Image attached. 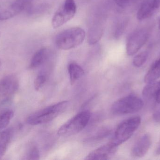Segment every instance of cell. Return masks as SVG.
I'll list each match as a JSON object with an SVG mask.
<instances>
[{"label":"cell","mask_w":160,"mask_h":160,"mask_svg":"<svg viewBox=\"0 0 160 160\" xmlns=\"http://www.w3.org/2000/svg\"><path fill=\"white\" fill-rule=\"evenodd\" d=\"M1 62L0 61V67H1Z\"/></svg>","instance_id":"29"},{"label":"cell","mask_w":160,"mask_h":160,"mask_svg":"<svg viewBox=\"0 0 160 160\" xmlns=\"http://www.w3.org/2000/svg\"><path fill=\"white\" fill-rule=\"evenodd\" d=\"M160 78V57L153 63L144 77L146 83L156 81Z\"/></svg>","instance_id":"17"},{"label":"cell","mask_w":160,"mask_h":160,"mask_svg":"<svg viewBox=\"0 0 160 160\" xmlns=\"http://www.w3.org/2000/svg\"><path fill=\"white\" fill-rule=\"evenodd\" d=\"M68 71L70 83L72 85H74L77 80H79L84 74L83 69L79 65L75 62H72L68 65Z\"/></svg>","instance_id":"18"},{"label":"cell","mask_w":160,"mask_h":160,"mask_svg":"<svg viewBox=\"0 0 160 160\" xmlns=\"http://www.w3.org/2000/svg\"><path fill=\"white\" fill-rule=\"evenodd\" d=\"M103 34L102 25L95 23L91 25L88 33V41L90 45H94L99 41Z\"/></svg>","instance_id":"15"},{"label":"cell","mask_w":160,"mask_h":160,"mask_svg":"<svg viewBox=\"0 0 160 160\" xmlns=\"http://www.w3.org/2000/svg\"><path fill=\"white\" fill-rule=\"evenodd\" d=\"M46 81V78L44 75H39L34 80V88L36 91H39L43 87Z\"/></svg>","instance_id":"24"},{"label":"cell","mask_w":160,"mask_h":160,"mask_svg":"<svg viewBox=\"0 0 160 160\" xmlns=\"http://www.w3.org/2000/svg\"><path fill=\"white\" fill-rule=\"evenodd\" d=\"M160 10V0H144L140 5L137 18L142 21L151 18Z\"/></svg>","instance_id":"9"},{"label":"cell","mask_w":160,"mask_h":160,"mask_svg":"<svg viewBox=\"0 0 160 160\" xmlns=\"http://www.w3.org/2000/svg\"><path fill=\"white\" fill-rule=\"evenodd\" d=\"M49 54V50L47 48H42L38 50L31 59L29 65L30 69H34L43 65L48 58Z\"/></svg>","instance_id":"13"},{"label":"cell","mask_w":160,"mask_h":160,"mask_svg":"<svg viewBox=\"0 0 160 160\" xmlns=\"http://www.w3.org/2000/svg\"><path fill=\"white\" fill-rule=\"evenodd\" d=\"M150 30L142 27L133 31L128 38L126 44V51L129 56L137 53L145 45L150 35Z\"/></svg>","instance_id":"7"},{"label":"cell","mask_w":160,"mask_h":160,"mask_svg":"<svg viewBox=\"0 0 160 160\" xmlns=\"http://www.w3.org/2000/svg\"><path fill=\"white\" fill-rule=\"evenodd\" d=\"M148 55V53L146 51L142 52L137 54L133 58V65L138 68L142 66L146 62Z\"/></svg>","instance_id":"21"},{"label":"cell","mask_w":160,"mask_h":160,"mask_svg":"<svg viewBox=\"0 0 160 160\" xmlns=\"http://www.w3.org/2000/svg\"><path fill=\"white\" fill-rule=\"evenodd\" d=\"M141 121V117L139 116L130 117L122 121L118 126L113 137L110 142L118 147L128 141L140 126Z\"/></svg>","instance_id":"3"},{"label":"cell","mask_w":160,"mask_h":160,"mask_svg":"<svg viewBox=\"0 0 160 160\" xmlns=\"http://www.w3.org/2000/svg\"><path fill=\"white\" fill-rule=\"evenodd\" d=\"M156 101L158 103H160V88L158 93V95H157V99H156Z\"/></svg>","instance_id":"26"},{"label":"cell","mask_w":160,"mask_h":160,"mask_svg":"<svg viewBox=\"0 0 160 160\" xmlns=\"http://www.w3.org/2000/svg\"><path fill=\"white\" fill-rule=\"evenodd\" d=\"M128 21L126 20L122 21L118 23L115 34V36L116 38L120 37L121 35L124 33V31L128 26Z\"/></svg>","instance_id":"23"},{"label":"cell","mask_w":160,"mask_h":160,"mask_svg":"<svg viewBox=\"0 0 160 160\" xmlns=\"http://www.w3.org/2000/svg\"><path fill=\"white\" fill-rule=\"evenodd\" d=\"M77 10V5L74 0H65L52 17V27L57 29L68 22L74 18Z\"/></svg>","instance_id":"6"},{"label":"cell","mask_w":160,"mask_h":160,"mask_svg":"<svg viewBox=\"0 0 160 160\" xmlns=\"http://www.w3.org/2000/svg\"><path fill=\"white\" fill-rule=\"evenodd\" d=\"M32 0H15L0 5V20H5L31 7Z\"/></svg>","instance_id":"8"},{"label":"cell","mask_w":160,"mask_h":160,"mask_svg":"<svg viewBox=\"0 0 160 160\" xmlns=\"http://www.w3.org/2000/svg\"><path fill=\"white\" fill-rule=\"evenodd\" d=\"M13 116L14 112L10 109H4L0 111V131L7 127Z\"/></svg>","instance_id":"19"},{"label":"cell","mask_w":160,"mask_h":160,"mask_svg":"<svg viewBox=\"0 0 160 160\" xmlns=\"http://www.w3.org/2000/svg\"><path fill=\"white\" fill-rule=\"evenodd\" d=\"M158 26L159 28L160 29V17L159 18V20Z\"/></svg>","instance_id":"28"},{"label":"cell","mask_w":160,"mask_h":160,"mask_svg":"<svg viewBox=\"0 0 160 160\" xmlns=\"http://www.w3.org/2000/svg\"><path fill=\"white\" fill-rule=\"evenodd\" d=\"M19 81L18 77L13 74H9L0 80V97L10 96L18 91Z\"/></svg>","instance_id":"10"},{"label":"cell","mask_w":160,"mask_h":160,"mask_svg":"<svg viewBox=\"0 0 160 160\" xmlns=\"http://www.w3.org/2000/svg\"><path fill=\"white\" fill-rule=\"evenodd\" d=\"M143 106V101L141 98L134 95H129L114 102L111 111L116 115L135 113L141 111Z\"/></svg>","instance_id":"5"},{"label":"cell","mask_w":160,"mask_h":160,"mask_svg":"<svg viewBox=\"0 0 160 160\" xmlns=\"http://www.w3.org/2000/svg\"><path fill=\"white\" fill-rule=\"evenodd\" d=\"M160 88V81L148 83L142 90L144 99L148 101H156Z\"/></svg>","instance_id":"14"},{"label":"cell","mask_w":160,"mask_h":160,"mask_svg":"<svg viewBox=\"0 0 160 160\" xmlns=\"http://www.w3.org/2000/svg\"><path fill=\"white\" fill-rule=\"evenodd\" d=\"M118 147L109 142L107 145L101 147L90 152L85 160H102L110 159L117 151Z\"/></svg>","instance_id":"11"},{"label":"cell","mask_w":160,"mask_h":160,"mask_svg":"<svg viewBox=\"0 0 160 160\" xmlns=\"http://www.w3.org/2000/svg\"><path fill=\"white\" fill-rule=\"evenodd\" d=\"M25 159L38 160L39 159L40 154L38 148L36 146H32L30 147L26 153Z\"/></svg>","instance_id":"22"},{"label":"cell","mask_w":160,"mask_h":160,"mask_svg":"<svg viewBox=\"0 0 160 160\" xmlns=\"http://www.w3.org/2000/svg\"><path fill=\"white\" fill-rule=\"evenodd\" d=\"M86 33L82 28L71 27L59 33L55 38V44L58 49L68 50L75 49L82 43Z\"/></svg>","instance_id":"1"},{"label":"cell","mask_w":160,"mask_h":160,"mask_svg":"<svg viewBox=\"0 0 160 160\" xmlns=\"http://www.w3.org/2000/svg\"><path fill=\"white\" fill-rule=\"evenodd\" d=\"M152 144V138L149 134L142 135L135 142L132 149L131 155L135 158L144 157L150 149Z\"/></svg>","instance_id":"12"},{"label":"cell","mask_w":160,"mask_h":160,"mask_svg":"<svg viewBox=\"0 0 160 160\" xmlns=\"http://www.w3.org/2000/svg\"><path fill=\"white\" fill-rule=\"evenodd\" d=\"M156 154L157 156H160V144L157 147L156 150Z\"/></svg>","instance_id":"27"},{"label":"cell","mask_w":160,"mask_h":160,"mask_svg":"<svg viewBox=\"0 0 160 160\" xmlns=\"http://www.w3.org/2000/svg\"><path fill=\"white\" fill-rule=\"evenodd\" d=\"M115 3L119 7L128 8L139 3L142 4L144 0H114Z\"/></svg>","instance_id":"20"},{"label":"cell","mask_w":160,"mask_h":160,"mask_svg":"<svg viewBox=\"0 0 160 160\" xmlns=\"http://www.w3.org/2000/svg\"><path fill=\"white\" fill-rule=\"evenodd\" d=\"M90 118L89 111L81 112L62 125L58 130L57 134L63 137H69L78 134L86 127Z\"/></svg>","instance_id":"4"},{"label":"cell","mask_w":160,"mask_h":160,"mask_svg":"<svg viewBox=\"0 0 160 160\" xmlns=\"http://www.w3.org/2000/svg\"><path fill=\"white\" fill-rule=\"evenodd\" d=\"M153 118L155 122L160 123V107L157 109L153 113Z\"/></svg>","instance_id":"25"},{"label":"cell","mask_w":160,"mask_h":160,"mask_svg":"<svg viewBox=\"0 0 160 160\" xmlns=\"http://www.w3.org/2000/svg\"><path fill=\"white\" fill-rule=\"evenodd\" d=\"M68 105V101H62L46 107L35 112L27 118V124L37 126L50 122L63 112Z\"/></svg>","instance_id":"2"},{"label":"cell","mask_w":160,"mask_h":160,"mask_svg":"<svg viewBox=\"0 0 160 160\" xmlns=\"http://www.w3.org/2000/svg\"><path fill=\"white\" fill-rule=\"evenodd\" d=\"M12 136L13 131L10 129L0 132V159L5 154Z\"/></svg>","instance_id":"16"}]
</instances>
